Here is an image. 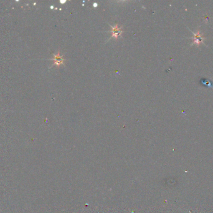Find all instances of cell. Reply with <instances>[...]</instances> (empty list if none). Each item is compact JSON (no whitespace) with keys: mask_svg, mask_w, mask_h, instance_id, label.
Returning a JSON list of instances; mask_svg holds the SVG:
<instances>
[{"mask_svg":"<svg viewBox=\"0 0 213 213\" xmlns=\"http://www.w3.org/2000/svg\"><path fill=\"white\" fill-rule=\"evenodd\" d=\"M111 33L112 34V36L117 39L119 37L121 36V34L123 33V30L122 28H120L118 25H115V26H111V30H110Z\"/></svg>","mask_w":213,"mask_h":213,"instance_id":"cell-2","label":"cell"},{"mask_svg":"<svg viewBox=\"0 0 213 213\" xmlns=\"http://www.w3.org/2000/svg\"><path fill=\"white\" fill-rule=\"evenodd\" d=\"M51 61H54V65L56 66L57 67H59L60 66L64 64L65 60L63 58V56L61 54L60 52L58 51L57 54H54V57L51 59Z\"/></svg>","mask_w":213,"mask_h":213,"instance_id":"cell-1","label":"cell"}]
</instances>
